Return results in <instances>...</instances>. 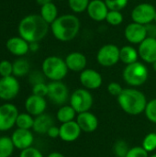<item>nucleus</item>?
I'll return each mask as SVG.
<instances>
[{"mask_svg": "<svg viewBox=\"0 0 156 157\" xmlns=\"http://www.w3.org/2000/svg\"><path fill=\"white\" fill-rule=\"evenodd\" d=\"M18 34L29 43L39 42L49 31V24L40 15L31 14L23 17L18 24Z\"/></svg>", "mask_w": 156, "mask_h": 157, "instance_id": "obj_1", "label": "nucleus"}, {"mask_svg": "<svg viewBox=\"0 0 156 157\" xmlns=\"http://www.w3.org/2000/svg\"><path fill=\"white\" fill-rule=\"evenodd\" d=\"M80 27L79 18L73 14L62 15L51 24V29L54 38L63 42L74 40L79 33Z\"/></svg>", "mask_w": 156, "mask_h": 157, "instance_id": "obj_2", "label": "nucleus"}, {"mask_svg": "<svg viewBox=\"0 0 156 157\" xmlns=\"http://www.w3.org/2000/svg\"><path fill=\"white\" fill-rule=\"evenodd\" d=\"M118 103L125 113L138 116L144 112L148 101L142 91L134 87H129L124 88L118 97Z\"/></svg>", "mask_w": 156, "mask_h": 157, "instance_id": "obj_3", "label": "nucleus"}, {"mask_svg": "<svg viewBox=\"0 0 156 157\" xmlns=\"http://www.w3.org/2000/svg\"><path fill=\"white\" fill-rule=\"evenodd\" d=\"M41 71L45 77L51 81H62L67 75L69 70L63 59L52 55L44 59Z\"/></svg>", "mask_w": 156, "mask_h": 157, "instance_id": "obj_4", "label": "nucleus"}, {"mask_svg": "<svg viewBox=\"0 0 156 157\" xmlns=\"http://www.w3.org/2000/svg\"><path fill=\"white\" fill-rule=\"evenodd\" d=\"M149 77V71L146 65L141 62H136L125 66L122 72L124 82L132 86H141L146 83Z\"/></svg>", "mask_w": 156, "mask_h": 157, "instance_id": "obj_5", "label": "nucleus"}, {"mask_svg": "<svg viewBox=\"0 0 156 157\" xmlns=\"http://www.w3.org/2000/svg\"><path fill=\"white\" fill-rule=\"evenodd\" d=\"M70 105L77 114L89 111L93 106L94 98L89 90L86 88H78L70 96Z\"/></svg>", "mask_w": 156, "mask_h": 157, "instance_id": "obj_6", "label": "nucleus"}, {"mask_svg": "<svg viewBox=\"0 0 156 157\" xmlns=\"http://www.w3.org/2000/svg\"><path fill=\"white\" fill-rule=\"evenodd\" d=\"M47 98L53 104L63 106L70 99L68 87L62 81H51L48 84Z\"/></svg>", "mask_w": 156, "mask_h": 157, "instance_id": "obj_7", "label": "nucleus"}, {"mask_svg": "<svg viewBox=\"0 0 156 157\" xmlns=\"http://www.w3.org/2000/svg\"><path fill=\"white\" fill-rule=\"evenodd\" d=\"M97 61L103 67H111L120 61V48L115 44L102 46L97 53Z\"/></svg>", "mask_w": 156, "mask_h": 157, "instance_id": "obj_8", "label": "nucleus"}, {"mask_svg": "<svg viewBox=\"0 0 156 157\" xmlns=\"http://www.w3.org/2000/svg\"><path fill=\"white\" fill-rule=\"evenodd\" d=\"M17 108L11 103H5L0 106V132H7L16 125L18 116Z\"/></svg>", "mask_w": 156, "mask_h": 157, "instance_id": "obj_9", "label": "nucleus"}, {"mask_svg": "<svg viewBox=\"0 0 156 157\" xmlns=\"http://www.w3.org/2000/svg\"><path fill=\"white\" fill-rule=\"evenodd\" d=\"M155 7L149 3H142L136 6L131 11V18L133 22L146 26L154 22L155 16Z\"/></svg>", "mask_w": 156, "mask_h": 157, "instance_id": "obj_10", "label": "nucleus"}, {"mask_svg": "<svg viewBox=\"0 0 156 157\" xmlns=\"http://www.w3.org/2000/svg\"><path fill=\"white\" fill-rule=\"evenodd\" d=\"M20 85L16 76L10 75L0 78V99L9 101L19 93Z\"/></svg>", "mask_w": 156, "mask_h": 157, "instance_id": "obj_11", "label": "nucleus"}, {"mask_svg": "<svg viewBox=\"0 0 156 157\" xmlns=\"http://www.w3.org/2000/svg\"><path fill=\"white\" fill-rule=\"evenodd\" d=\"M79 80L84 88L87 90H95L102 86V75L94 69H85L80 73Z\"/></svg>", "mask_w": 156, "mask_h": 157, "instance_id": "obj_12", "label": "nucleus"}, {"mask_svg": "<svg viewBox=\"0 0 156 157\" xmlns=\"http://www.w3.org/2000/svg\"><path fill=\"white\" fill-rule=\"evenodd\" d=\"M124 36L129 42L140 44L147 38L146 27L135 22L130 23L124 30Z\"/></svg>", "mask_w": 156, "mask_h": 157, "instance_id": "obj_13", "label": "nucleus"}, {"mask_svg": "<svg viewBox=\"0 0 156 157\" xmlns=\"http://www.w3.org/2000/svg\"><path fill=\"white\" fill-rule=\"evenodd\" d=\"M138 52L143 62L153 64L156 62V39L147 37L139 44Z\"/></svg>", "mask_w": 156, "mask_h": 157, "instance_id": "obj_14", "label": "nucleus"}, {"mask_svg": "<svg viewBox=\"0 0 156 157\" xmlns=\"http://www.w3.org/2000/svg\"><path fill=\"white\" fill-rule=\"evenodd\" d=\"M11 139L15 148L21 151L29 147H31L34 142V136L30 130H24L18 128L13 132Z\"/></svg>", "mask_w": 156, "mask_h": 157, "instance_id": "obj_15", "label": "nucleus"}, {"mask_svg": "<svg viewBox=\"0 0 156 157\" xmlns=\"http://www.w3.org/2000/svg\"><path fill=\"white\" fill-rule=\"evenodd\" d=\"M47 108V101L45 98L36 95H30L25 101V109L29 114L37 117L45 112Z\"/></svg>", "mask_w": 156, "mask_h": 157, "instance_id": "obj_16", "label": "nucleus"}, {"mask_svg": "<svg viewBox=\"0 0 156 157\" xmlns=\"http://www.w3.org/2000/svg\"><path fill=\"white\" fill-rule=\"evenodd\" d=\"M82 130L75 121L63 123L60 126V138L66 143H72L76 141L81 135Z\"/></svg>", "mask_w": 156, "mask_h": 157, "instance_id": "obj_17", "label": "nucleus"}, {"mask_svg": "<svg viewBox=\"0 0 156 157\" xmlns=\"http://www.w3.org/2000/svg\"><path fill=\"white\" fill-rule=\"evenodd\" d=\"M89 17L95 21L106 20L107 15L109 11L105 1L103 0H91L86 9Z\"/></svg>", "mask_w": 156, "mask_h": 157, "instance_id": "obj_18", "label": "nucleus"}, {"mask_svg": "<svg viewBox=\"0 0 156 157\" xmlns=\"http://www.w3.org/2000/svg\"><path fill=\"white\" fill-rule=\"evenodd\" d=\"M75 121L79 125L82 132H93L98 127V119L90 111L77 114Z\"/></svg>", "mask_w": 156, "mask_h": 157, "instance_id": "obj_19", "label": "nucleus"}, {"mask_svg": "<svg viewBox=\"0 0 156 157\" xmlns=\"http://www.w3.org/2000/svg\"><path fill=\"white\" fill-rule=\"evenodd\" d=\"M6 47L10 53L16 56H24L29 52V43L20 36L8 39Z\"/></svg>", "mask_w": 156, "mask_h": 157, "instance_id": "obj_20", "label": "nucleus"}, {"mask_svg": "<svg viewBox=\"0 0 156 157\" xmlns=\"http://www.w3.org/2000/svg\"><path fill=\"white\" fill-rule=\"evenodd\" d=\"M65 63L68 70L73 72H82L86 69L87 64V60L85 54L79 52H74L69 53L65 59Z\"/></svg>", "mask_w": 156, "mask_h": 157, "instance_id": "obj_21", "label": "nucleus"}, {"mask_svg": "<svg viewBox=\"0 0 156 157\" xmlns=\"http://www.w3.org/2000/svg\"><path fill=\"white\" fill-rule=\"evenodd\" d=\"M53 125L54 121L52 117L43 113L34 118V124L32 130L39 134H47L49 129Z\"/></svg>", "mask_w": 156, "mask_h": 157, "instance_id": "obj_22", "label": "nucleus"}, {"mask_svg": "<svg viewBox=\"0 0 156 157\" xmlns=\"http://www.w3.org/2000/svg\"><path fill=\"white\" fill-rule=\"evenodd\" d=\"M138 58L139 52L132 46L126 45L120 49V61H121L126 65L138 62Z\"/></svg>", "mask_w": 156, "mask_h": 157, "instance_id": "obj_23", "label": "nucleus"}, {"mask_svg": "<svg viewBox=\"0 0 156 157\" xmlns=\"http://www.w3.org/2000/svg\"><path fill=\"white\" fill-rule=\"evenodd\" d=\"M76 114V111L73 109L71 105H63L58 109L56 113V118L57 121L63 124L74 121V119H76L77 116Z\"/></svg>", "mask_w": 156, "mask_h": 157, "instance_id": "obj_24", "label": "nucleus"}, {"mask_svg": "<svg viewBox=\"0 0 156 157\" xmlns=\"http://www.w3.org/2000/svg\"><path fill=\"white\" fill-rule=\"evenodd\" d=\"M40 15L49 25H51L58 17V9L56 5L51 2L42 6L40 7Z\"/></svg>", "mask_w": 156, "mask_h": 157, "instance_id": "obj_25", "label": "nucleus"}, {"mask_svg": "<svg viewBox=\"0 0 156 157\" xmlns=\"http://www.w3.org/2000/svg\"><path fill=\"white\" fill-rule=\"evenodd\" d=\"M30 64L24 58H18L13 63V75L16 77H23L29 73Z\"/></svg>", "mask_w": 156, "mask_h": 157, "instance_id": "obj_26", "label": "nucleus"}, {"mask_svg": "<svg viewBox=\"0 0 156 157\" xmlns=\"http://www.w3.org/2000/svg\"><path fill=\"white\" fill-rule=\"evenodd\" d=\"M14 144L11 137H0V157H10L14 153Z\"/></svg>", "mask_w": 156, "mask_h": 157, "instance_id": "obj_27", "label": "nucleus"}, {"mask_svg": "<svg viewBox=\"0 0 156 157\" xmlns=\"http://www.w3.org/2000/svg\"><path fill=\"white\" fill-rule=\"evenodd\" d=\"M34 124V118L30 114L27 113H19L17 121H16V126L18 129H24V130H30L33 128Z\"/></svg>", "mask_w": 156, "mask_h": 157, "instance_id": "obj_28", "label": "nucleus"}, {"mask_svg": "<svg viewBox=\"0 0 156 157\" xmlns=\"http://www.w3.org/2000/svg\"><path fill=\"white\" fill-rule=\"evenodd\" d=\"M142 147L148 153H152L156 149V132L148 133L143 140Z\"/></svg>", "mask_w": 156, "mask_h": 157, "instance_id": "obj_29", "label": "nucleus"}, {"mask_svg": "<svg viewBox=\"0 0 156 157\" xmlns=\"http://www.w3.org/2000/svg\"><path fill=\"white\" fill-rule=\"evenodd\" d=\"M89 0H68L69 6L74 13H82L88 7Z\"/></svg>", "mask_w": 156, "mask_h": 157, "instance_id": "obj_30", "label": "nucleus"}, {"mask_svg": "<svg viewBox=\"0 0 156 157\" xmlns=\"http://www.w3.org/2000/svg\"><path fill=\"white\" fill-rule=\"evenodd\" d=\"M130 148L127 143L123 140H119L113 146V153L116 157H126Z\"/></svg>", "mask_w": 156, "mask_h": 157, "instance_id": "obj_31", "label": "nucleus"}, {"mask_svg": "<svg viewBox=\"0 0 156 157\" xmlns=\"http://www.w3.org/2000/svg\"><path fill=\"white\" fill-rule=\"evenodd\" d=\"M106 21L111 26H119L123 22V15L120 11L109 10L107 15Z\"/></svg>", "mask_w": 156, "mask_h": 157, "instance_id": "obj_32", "label": "nucleus"}, {"mask_svg": "<svg viewBox=\"0 0 156 157\" xmlns=\"http://www.w3.org/2000/svg\"><path fill=\"white\" fill-rule=\"evenodd\" d=\"M144 114L148 121L156 124V98L148 101L144 110Z\"/></svg>", "mask_w": 156, "mask_h": 157, "instance_id": "obj_33", "label": "nucleus"}, {"mask_svg": "<svg viewBox=\"0 0 156 157\" xmlns=\"http://www.w3.org/2000/svg\"><path fill=\"white\" fill-rule=\"evenodd\" d=\"M109 10L120 11L122 10L127 5L129 0H104Z\"/></svg>", "mask_w": 156, "mask_h": 157, "instance_id": "obj_34", "label": "nucleus"}, {"mask_svg": "<svg viewBox=\"0 0 156 157\" xmlns=\"http://www.w3.org/2000/svg\"><path fill=\"white\" fill-rule=\"evenodd\" d=\"M0 75L1 77L13 75V63L7 60L0 62Z\"/></svg>", "mask_w": 156, "mask_h": 157, "instance_id": "obj_35", "label": "nucleus"}, {"mask_svg": "<svg viewBox=\"0 0 156 157\" xmlns=\"http://www.w3.org/2000/svg\"><path fill=\"white\" fill-rule=\"evenodd\" d=\"M32 94L45 98L48 95V84L46 83H40L32 86Z\"/></svg>", "mask_w": 156, "mask_h": 157, "instance_id": "obj_36", "label": "nucleus"}, {"mask_svg": "<svg viewBox=\"0 0 156 157\" xmlns=\"http://www.w3.org/2000/svg\"><path fill=\"white\" fill-rule=\"evenodd\" d=\"M29 83L34 86L37 84H40V83H45V75L44 74L40 71H33L32 73L29 74Z\"/></svg>", "mask_w": 156, "mask_h": 157, "instance_id": "obj_37", "label": "nucleus"}, {"mask_svg": "<svg viewBox=\"0 0 156 157\" xmlns=\"http://www.w3.org/2000/svg\"><path fill=\"white\" fill-rule=\"evenodd\" d=\"M148 152L145 151L142 146H135L130 148L126 157H149Z\"/></svg>", "mask_w": 156, "mask_h": 157, "instance_id": "obj_38", "label": "nucleus"}, {"mask_svg": "<svg viewBox=\"0 0 156 157\" xmlns=\"http://www.w3.org/2000/svg\"><path fill=\"white\" fill-rule=\"evenodd\" d=\"M19 157H44L42 153L35 147H29L20 152Z\"/></svg>", "mask_w": 156, "mask_h": 157, "instance_id": "obj_39", "label": "nucleus"}, {"mask_svg": "<svg viewBox=\"0 0 156 157\" xmlns=\"http://www.w3.org/2000/svg\"><path fill=\"white\" fill-rule=\"evenodd\" d=\"M107 89H108V92L110 95L118 98L121 94V92L123 91L124 88H122V86L119 83H117V82H111V83L108 84Z\"/></svg>", "mask_w": 156, "mask_h": 157, "instance_id": "obj_40", "label": "nucleus"}, {"mask_svg": "<svg viewBox=\"0 0 156 157\" xmlns=\"http://www.w3.org/2000/svg\"><path fill=\"white\" fill-rule=\"evenodd\" d=\"M47 135L51 139H56V138L60 137V127H57L55 125L51 126L49 129V131L47 132Z\"/></svg>", "mask_w": 156, "mask_h": 157, "instance_id": "obj_41", "label": "nucleus"}, {"mask_svg": "<svg viewBox=\"0 0 156 157\" xmlns=\"http://www.w3.org/2000/svg\"><path fill=\"white\" fill-rule=\"evenodd\" d=\"M146 30H147V37L150 38H154L156 39V23H149L146 26Z\"/></svg>", "mask_w": 156, "mask_h": 157, "instance_id": "obj_42", "label": "nucleus"}, {"mask_svg": "<svg viewBox=\"0 0 156 157\" xmlns=\"http://www.w3.org/2000/svg\"><path fill=\"white\" fill-rule=\"evenodd\" d=\"M40 48L39 42H31L29 43V51L31 52H37Z\"/></svg>", "mask_w": 156, "mask_h": 157, "instance_id": "obj_43", "label": "nucleus"}, {"mask_svg": "<svg viewBox=\"0 0 156 157\" xmlns=\"http://www.w3.org/2000/svg\"><path fill=\"white\" fill-rule=\"evenodd\" d=\"M36 2H37L40 6H44V5H46V4L51 3L52 0H36Z\"/></svg>", "mask_w": 156, "mask_h": 157, "instance_id": "obj_44", "label": "nucleus"}, {"mask_svg": "<svg viewBox=\"0 0 156 157\" xmlns=\"http://www.w3.org/2000/svg\"><path fill=\"white\" fill-rule=\"evenodd\" d=\"M47 157H65L63 154H61V153H58V152H52V153H51Z\"/></svg>", "mask_w": 156, "mask_h": 157, "instance_id": "obj_45", "label": "nucleus"}, {"mask_svg": "<svg viewBox=\"0 0 156 157\" xmlns=\"http://www.w3.org/2000/svg\"><path fill=\"white\" fill-rule=\"evenodd\" d=\"M152 65H153V69H154V71L156 72V62H154Z\"/></svg>", "mask_w": 156, "mask_h": 157, "instance_id": "obj_46", "label": "nucleus"}, {"mask_svg": "<svg viewBox=\"0 0 156 157\" xmlns=\"http://www.w3.org/2000/svg\"><path fill=\"white\" fill-rule=\"evenodd\" d=\"M154 22L156 23V13H155V16H154Z\"/></svg>", "mask_w": 156, "mask_h": 157, "instance_id": "obj_47", "label": "nucleus"}, {"mask_svg": "<svg viewBox=\"0 0 156 157\" xmlns=\"http://www.w3.org/2000/svg\"><path fill=\"white\" fill-rule=\"evenodd\" d=\"M149 157H156V154H154V155H152L151 156H149Z\"/></svg>", "mask_w": 156, "mask_h": 157, "instance_id": "obj_48", "label": "nucleus"}, {"mask_svg": "<svg viewBox=\"0 0 156 157\" xmlns=\"http://www.w3.org/2000/svg\"><path fill=\"white\" fill-rule=\"evenodd\" d=\"M132 1H135V0H132Z\"/></svg>", "mask_w": 156, "mask_h": 157, "instance_id": "obj_49", "label": "nucleus"}]
</instances>
